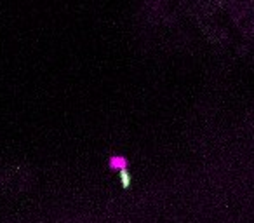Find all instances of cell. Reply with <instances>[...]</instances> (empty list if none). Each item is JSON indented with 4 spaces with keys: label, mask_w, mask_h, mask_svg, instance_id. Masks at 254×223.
Listing matches in <instances>:
<instances>
[{
    "label": "cell",
    "mask_w": 254,
    "mask_h": 223,
    "mask_svg": "<svg viewBox=\"0 0 254 223\" xmlns=\"http://www.w3.org/2000/svg\"><path fill=\"white\" fill-rule=\"evenodd\" d=\"M129 166H131V162H129V159H127L126 155H120V153H113V155H110L108 167L112 171L122 173V176H124V174H126V171L129 169Z\"/></svg>",
    "instance_id": "obj_1"
}]
</instances>
